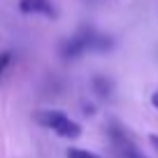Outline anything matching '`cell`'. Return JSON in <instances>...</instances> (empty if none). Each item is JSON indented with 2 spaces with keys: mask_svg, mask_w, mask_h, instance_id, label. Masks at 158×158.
<instances>
[{
  "mask_svg": "<svg viewBox=\"0 0 158 158\" xmlns=\"http://www.w3.org/2000/svg\"><path fill=\"white\" fill-rule=\"evenodd\" d=\"M112 139H114V147L116 151L121 153V158H147L139 153V149L133 144V139L118 128V126H112Z\"/></svg>",
  "mask_w": 158,
  "mask_h": 158,
  "instance_id": "6da1fadb",
  "label": "cell"
},
{
  "mask_svg": "<svg viewBox=\"0 0 158 158\" xmlns=\"http://www.w3.org/2000/svg\"><path fill=\"white\" fill-rule=\"evenodd\" d=\"M19 10L23 14H44V16H56V10L49 0H21L19 2Z\"/></svg>",
  "mask_w": 158,
  "mask_h": 158,
  "instance_id": "7a4b0ae2",
  "label": "cell"
},
{
  "mask_svg": "<svg viewBox=\"0 0 158 158\" xmlns=\"http://www.w3.org/2000/svg\"><path fill=\"white\" fill-rule=\"evenodd\" d=\"M35 118H37V123H40V126L56 130L68 116H65L63 112H58V109H44V112H37V114H35Z\"/></svg>",
  "mask_w": 158,
  "mask_h": 158,
  "instance_id": "3957f363",
  "label": "cell"
},
{
  "mask_svg": "<svg viewBox=\"0 0 158 158\" xmlns=\"http://www.w3.org/2000/svg\"><path fill=\"white\" fill-rule=\"evenodd\" d=\"M54 133H58L60 137H68V139H77V137H79V133H81V128H79L74 121L65 118V121H63V123H60L58 128L54 130Z\"/></svg>",
  "mask_w": 158,
  "mask_h": 158,
  "instance_id": "277c9868",
  "label": "cell"
},
{
  "mask_svg": "<svg viewBox=\"0 0 158 158\" xmlns=\"http://www.w3.org/2000/svg\"><path fill=\"white\" fill-rule=\"evenodd\" d=\"M68 158H100V156H95V153L86 151V149H77V147H70V149H68Z\"/></svg>",
  "mask_w": 158,
  "mask_h": 158,
  "instance_id": "5b68a950",
  "label": "cell"
},
{
  "mask_svg": "<svg viewBox=\"0 0 158 158\" xmlns=\"http://www.w3.org/2000/svg\"><path fill=\"white\" fill-rule=\"evenodd\" d=\"M10 63H12V54L10 51H2V54H0V77H2V72L7 70Z\"/></svg>",
  "mask_w": 158,
  "mask_h": 158,
  "instance_id": "8992f818",
  "label": "cell"
},
{
  "mask_svg": "<svg viewBox=\"0 0 158 158\" xmlns=\"http://www.w3.org/2000/svg\"><path fill=\"white\" fill-rule=\"evenodd\" d=\"M95 91H98L100 95H107L109 93V81H105V79H95Z\"/></svg>",
  "mask_w": 158,
  "mask_h": 158,
  "instance_id": "52a82bcc",
  "label": "cell"
},
{
  "mask_svg": "<svg viewBox=\"0 0 158 158\" xmlns=\"http://www.w3.org/2000/svg\"><path fill=\"white\" fill-rule=\"evenodd\" d=\"M151 105H153V107L158 109V89L153 91V95H151Z\"/></svg>",
  "mask_w": 158,
  "mask_h": 158,
  "instance_id": "ba28073f",
  "label": "cell"
},
{
  "mask_svg": "<svg viewBox=\"0 0 158 158\" xmlns=\"http://www.w3.org/2000/svg\"><path fill=\"white\" fill-rule=\"evenodd\" d=\"M149 142H151V144H153V149L158 151V135H151V137H149Z\"/></svg>",
  "mask_w": 158,
  "mask_h": 158,
  "instance_id": "9c48e42d",
  "label": "cell"
}]
</instances>
